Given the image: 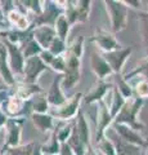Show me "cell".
Instances as JSON below:
<instances>
[{
  "instance_id": "cell-37",
  "label": "cell",
  "mask_w": 148,
  "mask_h": 155,
  "mask_svg": "<svg viewBox=\"0 0 148 155\" xmlns=\"http://www.w3.org/2000/svg\"><path fill=\"white\" fill-rule=\"evenodd\" d=\"M5 120H7V118H5V115H4L2 111H0V127H2V125L5 123Z\"/></svg>"
},
{
  "instance_id": "cell-31",
  "label": "cell",
  "mask_w": 148,
  "mask_h": 155,
  "mask_svg": "<svg viewBox=\"0 0 148 155\" xmlns=\"http://www.w3.org/2000/svg\"><path fill=\"white\" fill-rule=\"evenodd\" d=\"M140 120L146 124V127L148 128V100L144 102V105H143V107L140 110Z\"/></svg>"
},
{
  "instance_id": "cell-23",
  "label": "cell",
  "mask_w": 148,
  "mask_h": 155,
  "mask_svg": "<svg viewBox=\"0 0 148 155\" xmlns=\"http://www.w3.org/2000/svg\"><path fill=\"white\" fill-rule=\"evenodd\" d=\"M65 49V45H63V41H62V39H54L53 43H52L50 45V51L52 53H54V54H59V53Z\"/></svg>"
},
{
  "instance_id": "cell-14",
  "label": "cell",
  "mask_w": 148,
  "mask_h": 155,
  "mask_svg": "<svg viewBox=\"0 0 148 155\" xmlns=\"http://www.w3.org/2000/svg\"><path fill=\"white\" fill-rule=\"evenodd\" d=\"M93 67H94V70L97 71V74H99L101 76H104L111 72V67L108 66V64L98 56L93 57Z\"/></svg>"
},
{
  "instance_id": "cell-1",
  "label": "cell",
  "mask_w": 148,
  "mask_h": 155,
  "mask_svg": "<svg viewBox=\"0 0 148 155\" xmlns=\"http://www.w3.org/2000/svg\"><path fill=\"white\" fill-rule=\"evenodd\" d=\"M107 5L109 8V12L112 14V23H113V30L118 31L120 28L125 25V16H126V9L122 3L117 2H107Z\"/></svg>"
},
{
  "instance_id": "cell-28",
  "label": "cell",
  "mask_w": 148,
  "mask_h": 155,
  "mask_svg": "<svg viewBox=\"0 0 148 155\" xmlns=\"http://www.w3.org/2000/svg\"><path fill=\"white\" fill-rule=\"evenodd\" d=\"M9 17H11V19L13 22H17V25L20 26V27H25L27 25V22H26V19L23 18L21 14H18L16 12H12L11 14H9Z\"/></svg>"
},
{
  "instance_id": "cell-39",
  "label": "cell",
  "mask_w": 148,
  "mask_h": 155,
  "mask_svg": "<svg viewBox=\"0 0 148 155\" xmlns=\"http://www.w3.org/2000/svg\"><path fill=\"white\" fill-rule=\"evenodd\" d=\"M34 155H41V154H40V149H39V147H36V149L34 150Z\"/></svg>"
},
{
  "instance_id": "cell-38",
  "label": "cell",
  "mask_w": 148,
  "mask_h": 155,
  "mask_svg": "<svg viewBox=\"0 0 148 155\" xmlns=\"http://www.w3.org/2000/svg\"><path fill=\"white\" fill-rule=\"evenodd\" d=\"M7 97V94H5V92H2V93H0V102H2V101L4 100Z\"/></svg>"
},
{
  "instance_id": "cell-33",
  "label": "cell",
  "mask_w": 148,
  "mask_h": 155,
  "mask_svg": "<svg viewBox=\"0 0 148 155\" xmlns=\"http://www.w3.org/2000/svg\"><path fill=\"white\" fill-rule=\"evenodd\" d=\"M120 89L122 91V93H124V96H130L131 94V91H130V88H129V85L126 84V83H124V81H120Z\"/></svg>"
},
{
  "instance_id": "cell-13",
  "label": "cell",
  "mask_w": 148,
  "mask_h": 155,
  "mask_svg": "<svg viewBox=\"0 0 148 155\" xmlns=\"http://www.w3.org/2000/svg\"><path fill=\"white\" fill-rule=\"evenodd\" d=\"M80 97H81V94L75 96V97H74V100L71 101L68 105H66L61 111H58V113H54V114H55V115H58V116H61V118H70V116H72V115L75 114L76 109H77Z\"/></svg>"
},
{
  "instance_id": "cell-26",
  "label": "cell",
  "mask_w": 148,
  "mask_h": 155,
  "mask_svg": "<svg viewBox=\"0 0 148 155\" xmlns=\"http://www.w3.org/2000/svg\"><path fill=\"white\" fill-rule=\"evenodd\" d=\"M101 150H103V153L106 155H116V151H115L116 149L109 141H103L101 143Z\"/></svg>"
},
{
  "instance_id": "cell-34",
  "label": "cell",
  "mask_w": 148,
  "mask_h": 155,
  "mask_svg": "<svg viewBox=\"0 0 148 155\" xmlns=\"http://www.w3.org/2000/svg\"><path fill=\"white\" fill-rule=\"evenodd\" d=\"M41 58H43V61H46L48 64H52V61L54 60L49 52H43V53H41Z\"/></svg>"
},
{
  "instance_id": "cell-24",
  "label": "cell",
  "mask_w": 148,
  "mask_h": 155,
  "mask_svg": "<svg viewBox=\"0 0 148 155\" xmlns=\"http://www.w3.org/2000/svg\"><path fill=\"white\" fill-rule=\"evenodd\" d=\"M142 30H143V39L148 49V14L142 16Z\"/></svg>"
},
{
  "instance_id": "cell-16",
  "label": "cell",
  "mask_w": 148,
  "mask_h": 155,
  "mask_svg": "<svg viewBox=\"0 0 148 155\" xmlns=\"http://www.w3.org/2000/svg\"><path fill=\"white\" fill-rule=\"evenodd\" d=\"M76 130L80 136L81 141H83L85 145L89 142V132H88V124L85 122V119L83 116H79V122H77V127H76Z\"/></svg>"
},
{
  "instance_id": "cell-8",
  "label": "cell",
  "mask_w": 148,
  "mask_h": 155,
  "mask_svg": "<svg viewBox=\"0 0 148 155\" xmlns=\"http://www.w3.org/2000/svg\"><path fill=\"white\" fill-rule=\"evenodd\" d=\"M130 53V49H125V51H120V52H109L106 54V60L109 62L111 67L115 71H118L121 69V66L124 64V61L126 60V57Z\"/></svg>"
},
{
  "instance_id": "cell-10",
  "label": "cell",
  "mask_w": 148,
  "mask_h": 155,
  "mask_svg": "<svg viewBox=\"0 0 148 155\" xmlns=\"http://www.w3.org/2000/svg\"><path fill=\"white\" fill-rule=\"evenodd\" d=\"M0 74L4 78V80L8 84H13V76L12 72L9 70V67L7 65V54H5V49L0 45Z\"/></svg>"
},
{
  "instance_id": "cell-5",
  "label": "cell",
  "mask_w": 148,
  "mask_h": 155,
  "mask_svg": "<svg viewBox=\"0 0 148 155\" xmlns=\"http://www.w3.org/2000/svg\"><path fill=\"white\" fill-rule=\"evenodd\" d=\"M112 140L115 142V149H116V155H139V149L135 145L129 143L124 140L118 138V137H113Z\"/></svg>"
},
{
  "instance_id": "cell-41",
  "label": "cell",
  "mask_w": 148,
  "mask_h": 155,
  "mask_svg": "<svg viewBox=\"0 0 148 155\" xmlns=\"http://www.w3.org/2000/svg\"><path fill=\"white\" fill-rule=\"evenodd\" d=\"M8 155H11V154H8Z\"/></svg>"
},
{
  "instance_id": "cell-17",
  "label": "cell",
  "mask_w": 148,
  "mask_h": 155,
  "mask_svg": "<svg viewBox=\"0 0 148 155\" xmlns=\"http://www.w3.org/2000/svg\"><path fill=\"white\" fill-rule=\"evenodd\" d=\"M8 127H9V137H8V145H17L18 143V138H20V127L16 125V122L9 120L8 122Z\"/></svg>"
},
{
  "instance_id": "cell-27",
  "label": "cell",
  "mask_w": 148,
  "mask_h": 155,
  "mask_svg": "<svg viewBox=\"0 0 148 155\" xmlns=\"http://www.w3.org/2000/svg\"><path fill=\"white\" fill-rule=\"evenodd\" d=\"M113 102H115V104H113V106H112V111H111L112 115L116 114V113H117V110H120V107L122 106V102H124L122 98H121V96L118 94V91L115 92V98H113Z\"/></svg>"
},
{
  "instance_id": "cell-20",
  "label": "cell",
  "mask_w": 148,
  "mask_h": 155,
  "mask_svg": "<svg viewBox=\"0 0 148 155\" xmlns=\"http://www.w3.org/2000/svg\"><path fill=\"white\" fill-rule=\"evenodd\" d=\"M40 52V47L37 45V43L31 40L26 44V49H25V57H30V56H36V53Z\"/></svg>"
},
{
  "instance_id": "cell-19",
  "label": "cell",
  "mask_w": 148,
  "mask_h": 155,
  "mask_svg": "<svg viewBox=\"0 0 148 155\" xmlns=\"http://www.w3.org/2000/svg\"><path fill=\"white\" fill-rule=\"evenodd\" d=\"M57 31H58L61 39L63 40L68 31V23H67V19H66L65 16H59L58 19H57Z\"/></svg>"
},
{
  "instance_id": "cell-22",
  "label": "cell",
  "mask_w": 148,
  "mask_h": 155,
  "mask_svg": "<svg viewBox=\"0 0 148 155\" xmlns=\"http://www.w3.org/2000/svg\"><path fill=\"white\" fill-rule=\"evenodd\" d=\"M21 101H20V98H17V97H13V98H11L8 101V104H7V110L9 111V113H12V114H14V113H17L18 110L21 109Z\"/></svg>"
},
{
  "instance_id": "cell-18",
  "label": "cell",
  "mask_w": 148,
  "mask_h": 155,
  "mask_svg": "<svg viewBox=\"0 0 148 155\" xmlns=\"http://www.w3.org/2000/svg\"><path fill=\"white\" fill-rule=\"evenodd\" d=\"M97 40L99 43V45L104 48L106 51H112L115 48H117V43L115 41V39H112L109 35H99L97 38Z\"/></svg>"
},
{
  "instance_id": "cell-3",
  "label": "cell",
  "mask_w": 148,
  "mask_h": 155,
  "mask_svg": "<svg viewBox=\"0 0 148 155\" xmlns=\"http://www.w3.org/2000/svg\"><path fill=\"white\" fill-rule=\"evenodd\" d=\"M45 69L44 64H43V60L40 57H30L27 60V64L25 67V74L27 76V80L28 81H34L35 78L40 74V72Z\"/></svg>"
},
{
  "instance_id": "cell-36",
  "label": "cell",
  "mask_w": 148,
  "mask_h": 155,
  "mask_svg": "<svg viewBox=\"0 0 148 155\" xmlns=\"http://www.w3.org/2000/svg\"><path fill=\"white\" fill-rule=\"evenodd\" d=\"M68 133H70V127H68V128H67V127L63 128L62 133L59 134V140H61V141H65V137H66V136H67Z\"/></svg>"
},
{
  "instance_id": "cell-32",
  "label": "cell",
  "mask_w": 148,
  "mask_h": 155,
  "mask_svg": "<svg viewBox=\"0 0 148 155\" xmlns=\"http://www.w3.org/2000/svg\"><path fill=\"white\" fill-rule=\"evenodd\" d=\"M138 93L140 96H147L148 94V83L147 81H142V83L138 84Z\"/></svg>"
},
{
  "instance_id": "cell-40",
  "label": "cell",
  "mask_w": 148,
  "mask_h": 155,
  "mask_svg": "<svg viewBox=\"0 0 148 155\" xmlns=\"http://www.w3.org/2000/svg\"><path fill=\"white\" fill-rule=\"evenodd\" d=\"M88 155H94V153H92V151H90V153H89Z\"/></svg>"
},
{
  "instance_id": "cell-11",
  "label": "cell",
  "mask_w": 148,
  "mask_h": 155,
  "mask_svg": "<svg viewBox=\"0 0 148 155\" xmlns=\"http://www.w3.org/2000/svg\"><path fill=\"white\" fill-rule=\"evenodd\" d=\"M68 146H70V149H72L74 154H76V155H85V147H84L85 143L81 141V138H80V136L77 133V130H76V128L74 129V132H72V134H71V137H70Z\"/></svg>"
},
{
  "instance_id": "cell-25",
  "label": "cell",
  "mask_w": 148,
  "mask_h": 155,
  "mask_svg": "<svg viewBox=\"0 0 148 155\" xmlns=\"http://www.w3.org/2000/svg\"><path fill=\"white\" fill-rule=\"evenodd\" d=\"M32 145H27L20 149H12L11 150V155H31L32 153Z\"/></svg>"
},
{
  "instance_id": "cell-35",
  "label": "cell",
  "mask_w": 148,
  "mask_h": 155,
  "mask_svg": "<svg viewBox=\"0 0 148 155\" xmlns=\"http://www.w3.org/2000/svg\"><path fill=\"white\" fill-rule=\"evenodd\" d=\"M62 155H75V154L72 153V150L70 149V146L63 145V146H62Z\"/></svg>"
},
{
  "instance_id": "cell-29",
  "label": "cell",
  "mask_w": 148,
  "mask_h": 155,
  "mask_svg": "<svg viewBox=\"0 0 148 155\" xmlns=\"http://www.w3.org/2000/svg\"><path fill=\"white\" fill-rule=\"evenodd\" d=\"M46 101L44 98H41V97L36 98V101L34 102V110L39 111V113H44V111H46Z\"/></svg>"
},
{
  "instance_id": "cell-15",
  "label": "cell",
  "mask_w": 148,
  "mask_h": 155,
  "mask_svg": "<svg viewBox=\"0 0 148 155\" xmlns=\"http://www.w3.org/2000/svg\"><path fill=\"white\" fill-rule=\"evenodd\" d=\"M32 120L37 128H40L41 130H46L52 128V118L48 115H43V114H35L32 116Z\"/></svg>"
},
{
  "instance_id": "cell-6",
  "label": "cell",
  "mask_w": 148,
  "mask_h": 155,
  "mask_svg": "<svg viewBox=\"0 0 148 155\" xmlns=\"http://www.w3.org/2000/svg\"><path fill=\"white\" fill-rule=\"evenodd\" d=\"M116 130L121 134V137L125 140L126 142L133 143V145H144V141H143V138L140 137V136L137 134L131 128L126 127V125L117 124L116 125Z\"/></svg>"
},
{
  "instance_id": "cell-21",
  "label": "cell",
  "mask_w": 148,
  "mask_h": 155,
  "mask_svg": "<svg viewBox=\"0 0 148 155\" xmlns=\"http://www.w3.org/2000/svg\"><path fill=\"white\" fill-rule=\"evenodd\" d=\"M106 88H107L106 84H101L97 89L93 92L92 94H90L89 97H87V102H92V101H94V100H99V98H101V97L104 94V92H106Z\"/></svg>"
},
{
  "instance_id": "cell-30",
  "label": "cell",
  "mask_w": 148,
  "mask_h": 155,
  "mask_svg": "<svg viewBox=\"0 0 148 155\" xmlns=\"http://www.w3.org/2000/svg\"><path fill=\"white\" fill-rule=\"evenodd\" d=\"M52 65L55 70H59V71H63L65 67H66V64H65V60L62 57H55L53 61H52Z\"/></svg>"
},
{
  "instance_id": "cell-12",
  "label": "cell",
  "mask_w": 148,
  "mask_h": 155,
  "mask_svg": "<svg viewBox=\"0 0 148 155\" xmlns=\"http://www.w3.org/2000/svg\"><path fill=\"white\" fill-rule=\"evenodd\" d=\"M48 100H49L50 104L53 105H62L65 102V98H63V94L59 89V79H55L53 85L49 91V96H48Z\"/></svg>"
},
{
  "instance_id": "cell-2",
  "label": "cell",
  "mask_w": 148,
  "mask_h": 155,
  "mask_svg": "<svg viewBox=\"0 0 148 155\" xmlns=\"http://www.w3.org/2000/svg\"><path fill=\"white\" fill-rule=\"evenodd\" d=\"M79 79V58L77 56H70L68 61L66 64V80L63 81V85L70 88L74 85Z\"/></svg>"
},
{
  "instance_id": "cell-4",
  "label": "cell",
  "mask_w": 148,
  "mask_h": 155,
  "mask_svg": "<svg viewBox=\"0 0 148 155\" xmlns=\"http://www.w3.org/2000/svg\"><path fill=\"white\" fill-rule=\"evenodd\" d=\"M140 104H142V101L137 100L131 105H126L125 107L122 109L120 115H117V122H126L130 124H135L134 118H135V114L139 111Z\"/></svg>"
},
{
  "instance_id": "cell-7",
  "label": "cell",
  "mask_w": 148,
  "mask_h": 155,
  "mask_svg": "<svg viewBox=\"0 0 148 155\" xmlns=\"http://www.w3.org/2000/svg\"><path fill=\"white\" fill-rule=\"evenodd\" d=\"M35 38L37 39V41L44 47V48H48L52 45V43L54 40V30L49 26H43V27H39L37 30L35 31Z\"/></svg>"
},
{
  "instance_id": "cell-9",
  "label": "cell",
  "mask_w": 148,
  "mask_h": 155,
  "mask_svg": "<svg viewBox=\"0 0 148 155\" xmlns=\"http://www.w3.org/2000/svg\"><path fill=\"white\" fill-rule=\"evenodd\" d=\"M5 44L8 47V51L11 53V65H12V69L16 71V72H22V67H23V58L20 49H17L16 45H13L12 43H9L8 40L5 41Z\"/></svg>"
}]
</instances>
